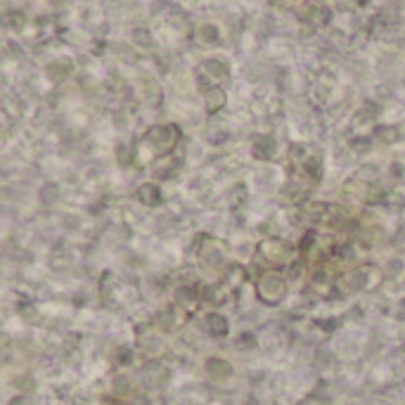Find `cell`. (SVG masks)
Listing matches in <instances>:
<instances>
[{"mask_svg":"<svg viewBox=\"0 0 405 405\" xmlns=\"http://www.w3.org/2000/svg\"><path fill=\"white\" fill-rule=\"evenodd\" d=\"M206 327H209V332L213 337H223V334L228 332V320L223 316H216V313H211L209 318H206Z\"/></svg>","mask_w":405,"mask_h":405,"instance_id":"obj_3","label":"cell"},{"mask_svg":"<svg viewBox=\"0 0 405 405\" xmlns=\"http://www.w3.org/2000/svg\"><path fill=\"white\" fill-rule=\"evenodd\" d=\"M344 285H346V289L349 292H355V289H360L362 285H365V270H351L349 275L344 277Z\"/></svg>","mask_w":405,"mask_h":405,"instance_id":"obj_7","label":"cell"},{"mask_svg":"<svg viewBox=\"0 0 405 405\" xmlns=\"http://www.w3.org/2000/svg\"><path fill=\"white\" fill-rule=\"evenodd\" d=\"M138 199H140L142 204L152 206V204H159L162 195H159V188H154V185H142V188L138 190Z\"/></svg>","mask_w":405,"mask_h":405,"instance_id":"obj_5","label":"cell"},{"mask_svg":"<svg viewBox=\"0 0 405 405\" xmlns=\"http://www.w3.org/2000/svg\"><path fill=\"white\" fill-rule=\"evenodd\" d=\"M206 372L218 380V377L230 375V365H228L226 360H221V358H211L209 362H206Z\"/></svg>","mask_w":405,"mask_h":405,"instance_id":"obj_6","label":"cell"},{"mask_svg":"<svg viewBox=\"0 0 405 405\" xmlns=\"http://www.w3.org/2000/svg\"><path fill=\"white\" fill-rule=\"evenodd\" d=\"M259 294L263 301H270V303L282 301V296L287 294V282L277 273H265L259 282Z\"/></svg>","mask_w":405,"mask_h":405,"instance_id":"obj_1","label":"cell"},{"mask_svg":"<svg viewBox=\"0 0 405 405\" xmlns=\"http://www.w3.org/2000/svg\"><path fill=\"white\" fill-rule=\"evenodd\" d=\"M201 259H204V263H209L216 268V265L223 263V249L218 247V244H206L204 252H201Z\"/></svg>","mask_w":405,"mask_h":405,"instance_id":"obj_4","label":"cell"},{"mask_svg":"<svg viewBox=\"0 0 405 405\" xmlns=\"http://www.w3.org/2000/svg\"><path fill=\"white\" fill-rule=\"evenodd\" d=\"M55 195H57V190L52 188V185H47V188H43V192H41L43 201H47V204H50V201L55 199Z\"/></svg>","mask_w":405,"mask_h":405,"instance_id":"obj_8","label":"cell"},{"mask_svg":"<svg viewBox=\"0 0 405 405\" xmlns=\"http://www.w3.org/2000/svg\"><path fill=\"white\" fill-rule=\"evenodd\" d=\"M261 254L268 261H273V263H285V261H289L294 256V249H292V244L282 242V239H270V242H263Z\"/></svg>","mask_w":405,"mask_h":405,"instance_id":"obj_2","label":"cell"}]
</instances>
